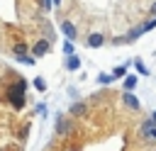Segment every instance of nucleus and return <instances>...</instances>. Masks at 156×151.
I'll list each match as a JSON object with an SVG mask.
<instances>
[{
	"mask_svg": "<svg viewBox=\"0 0 156 151\" xmlns=\"http://www.w3.org/2000/svg\"><path fill=\"white\" fill-rule=\"evenodd\" d=\"M151 12H154V15H156V2H154V5H151Z\"/></svg>",
	"mask_w": 156,
	"mask_h": 151,
	"instance_id": "obj_23",
	"label": "nucleus"
},
{
	"mask_svg": "<svg viewBox=\"0 0 156 151\" xmlns=\"http://www.w3.org/2000/svg\"><path fill=\"white\" fill-rule=\"evenodd\" d=\"M102 44H105V37H102V34H90V37H88V46H90V49H98V46H102Z\"/></svg>",
	"mask_w": 156,
	"mask_h": 151,
	"instance_id": "obj_5",
	"label": "nucleus"
},
{
	"mask_svg": "<svg viewBox=\"0 0 156 151\" xmlns=\"http://www.w3.org/2000/svg\"><path fill=\"white\" fill-rule=\"evenodd\" d=\"M85 112H88V107H85L83 102H73V105H71V114H73V117H83Z\"/></svg>",
	"mask_w": 156,
	"mask_h": 151,
	"instance_id": "obj_7",
	"label": "nucleus"
},
{
	"mask_svg": "<svg viewBox=\"0 0 156 151\" xmlns=\"http://www.w3.org/2000/svg\"><path fill=\"white\" fill-rule=\"evenodd\" d=\"M12 54H15V56H20V54H29V51H27V44H24V41H22V44H15V46H12Z\"/></svg>",
	"mask_w": 156,
	"mask_h": 151,
	"instance_id": "obj_11",
	"label": "nucleus"
},
{
	"mask_svg": "<svg viewBox=\"0 0 156 151\" xmlns=\"http://www.w3.org/2000/svg\"><path fill=\"white\" fill-rule=\"evenodd\" d=\"M66 68H68V71H78V68H80V58H78L76 54H73V56H66Z\"/></svg>",
	"mask_w": 156,
	"mask_h": 151,
	"instance_id": "obj_6",
	"label": "nucleus"
},
{
	"mask_svg": "<svg viewBox=\"0 0 156 151\" xmlns=\"http://www.w3.org/2000/svg\"><path fill=\"white\" fill-rule=\"evenodd\" d=\"M56 132H58L61 136H66V134L71 132V122H66V117H61V114L56 117Z\"/></svg>",
	"mask_w": 156,
	"mask_h": 151,
	"instance_id": "obj_4",
	"label": "nucleus"
},
{
	"mask_svg": "<svg viewBox=\"0 0 156 151\" xmlns=\"http://www.w3.org/2000/svg\"><path fill=\"white\" fill-rule=\"evenodd\" d=\"M122 97H124V105H127V107H132V110H139V100H136L132 93H124Z\"/></svg>",
	"mask_w": 156,
	"mask_h": 151,
	"instance_id": "obj_8",
	"label": "nucleus"
},
{
	"mask_svg": "<svg viewBox=\"0 0 156 151\" xmlns=\"http://www.w3.org/2000/svg\"><path fill=\"white\" fill-rule=\"evenodd\" d=\"M17 61H20V63H24V66H34V63H37V58H34L32 54H20V56H17Z\"/></svg>",
	"mask_w": 156,
	"mask_h": 151,
	"instance_id": "obj_9",
	"label": "nucleus"
},
{
	"mask_svg": "<svg viewBox=\"0 0 156 151\" xmlns=\"http://www.w3.org/2000/svg\"><path fill=\"white\" fill-rule=\"evenodd\" d=\"M51 2H54V5H61V0H51Z\"/></svg>",
	"mask_w": 156,
	"mask_h": 151,
	"instance_id": "obj_24",
	"label": "nucleus"
},
{
	"mask_svg": "<svg viewBox=\"0 0 156 151\" xmlns=\"http://www.w3.org/2000/svg\"><path fill=\"white\" fill-rule=\"evenodd\" d=\"M63 54L66 56H73V41H63Z\"/></svg>",
	"mask_w": 156,
	"mask_h": 151,
	"instance_id": "obj_15",
	"label": "nucleus"
},
{
	"mask_svg": "<svg viewBox=\"0 0 156 151\" xmlns=\"http://www.w3.org/2000/svg\"><path fill=\"white\" fill-rule=\"evenodd\" d=\"M154 27H156V17H151L146 24H141V32H149V29H154Z\"/></svg>",
	"mask_w": 156,
	"mask_h": 151,
	"instance_id": "obj_16",
	"label": "nucleus"
},
{
	"mask_svg": "<svg viewBox=\"0 0 156 151\" xmlns=\"http://www.w3.org/2000/svg\"><path fill=\"white\" fill-rule=\"evenodd\" d=\"M34 88H37L39 93H44V90H46V80H44L41 76H37V78H34Z\"/></svg>",
	"mask_w": 156,
	"mask_h": 151,
	"instance_id": "obj_13",
	"label": "nucleus"
},
{
	"mask_svg": "<svg viewBox=\"0 0 156 151\" xmlns=\"http://www.w3.org/2000/svg\"><path fill=\"white\" fill-rule=\"evenodd\" d=\"M61 32L66 34V41H73V39L78 37V32H76V24H73L71 19H63V22H61Z\"/></svg>",
	"mask_w": 156,
	"mask_h": 151,
	"instance_id": "obj_3",
	"label": "nucleus"
},
{
	"mask_svg": "<svg viewBox=\"0 0 156 151\" xmlns=\"http://www.w3.org/2000/svg\"><path fill=\"white\" fill-rule=\"evenodd\" d=\"M49 51H51V41H49V39H37L29 54H32L34 58H41V56H44V54H49Z\"/></svg>",
	"mask_w": 156,
	"mask_h": 151,
	"instance_id": "obj_2",
	"label": "nucleus"
},
{
	"mask_svg": "<svg viewBox=\"0 0 156 151\" xmlns=\"http://www.w3.org/2000/svg\"><path fill=\"white\" fill-rule=\"evenodd\" d=\"M24 90H27V80H24V78L20 76L17 85H15V88H10V90L5 93V97H7V102H10V107H12V110H22V107L27 105Z\"/></svg>",
	"mask_w": 156,
	"mask_h": 151,
	"instance_id": "obj_1",
	"label": "nucleus"
},
{
	"mask_svg": "<svg viewBox=\"0 0 156 151\" xmlns=\"http://www.w3.org/2000/svg\"><path fill=\"white\" fill-rule=\"evenodd\" d=\"M51 7H54V2H51V0H41V10H46V12H49Z\"/></svg>",
	"mask_w": 156,
	"mask_h": 151,
	"instance_id": "obj_20",
	"label": "nucleus"
},
{
	"mask_svg": "<svg viewBox=\"0 0 156 151\" xmlns=\"http://www.w3.org/2000/svg\"><path fill=\"white\" fill-rule=\"evenodd\" d=\"M27 134H29V127H22L20 134H17V139H20V141H27Z\"/></svg>",
	"mask_w": 156,
	"mask_h": 151,
	"instance_id": "obj_17",
	"label": "nucleus"
},
{
	"mask_svg": "<svg viewBox=\"0 0 156 151\" xmlns=\"http://www.w3.org/2000/svg\"><path fill=\"white\" fill-rule=\"evenodd\" d=\"M112 80H115V78H112L110 73H100V76H98V83H100V85H110Z\"/></svg>",
	"mask_w": 156,
	"mask_h": 151,
	"instance_id": "obj_12",
	"label": "nucleus"
},
{
	"mask_svg": "<svg viewBox=\"0 0 156 151\" xmlns=\"http://www.w3.org/2000/svg\"><path fill=\"white\" fill-rule=\"evenodd\" d=\"M144 134H146L149 139H156V129H154V127H146V129H144Z\"/></svg>",
	"mask_w": 156,
	"mask_h": 151,
	"instance_id": "obj_19",
	"label": "nucleus"
},
{
	"mask_svg": "<svg viewBox=\"0 0 156 151\" xmlns=\"http://www.w3.org/2000/svg\"><path fill=\"white\" fill-rule=\"evenodd\" d=\"M134 85H136V76H127L124 78V93H132Z\"/></svg>",
	"mask_w": 156,
	"mask_h": 151,
	"instance_id": "obj_10",
	"label": "nucleus"
},
{
	"mask_svg": "<svg viewBox=\"0 0 156 151\" xmlns=\"http://www.w3.org/2000/svg\"><path fill=\"white\" fill-rule=\"evenodd\" d=\"M124 73H127V68H124V66H117V68L112 71V78H124Z\"/></svg>",
	"mask_w": 156,
	"mask_h": 151,
	"instance_id": "obj_14",
	"label": "nucleus"
},
{
	"mask_svg": "<svg viewBox=\"0 0 156 151\" xmlns=\"http://www.w3.org/2000/svg\"><path fill=\"white\" fill-rule=\"evenodd\" d=\"M151 122H154V124H156V110H154V112H151Z\"/></svg>",
	"mask_w": 156,
	"mask_h": 151,
	"instance_id": "obj_22",
	"label": "nucleus"
},
{
	"mask_svg": "<svg viewBox=\"0 0 156 151\" xmlns=\"http://www.w3.org/2000/svg\"><path fill=\"white\" fill-rule=\"evenodd\" d=\"M136 71H139L141 76H146V73H149V71H146V66H144V63H141L139 58H136Z\"/></svg>",
	"mask_w": 156,
	"mask_h": 151,
	"instance_id": "obj_18",
	"label": "nucleus"
},
{
	"mask_svg": "<svg viewBox=\"0 0 156 151\" xmlns=\"http://www.w3.org/2000/svg\"><path fill=\"white\" fill-rule=\"evenodd\" d=\"M37 112L39 114H46V105H37Z\"/></svg>",
	"mask_w": 156,
	"mask_h": 151,
	"instance_id": "obj_21",
	"label": "nucleus"
}]
</instances>
